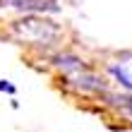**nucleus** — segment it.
<instances>
[{
  "label": "nucleus",
  "mask_w": 132,
  "mask_h": 132,
  "mask_svg": "<svg viewBox=\"0 0 132 132\" xmlns=\"http://www.w3.org/2000/svg\"><path fill=\"white\" fill-rule=\"evenodd\" d=\"M12 34L22 43H34V46H51L53 41L60 38V27L55 22L38 17V14H27L24 19L12 24Z\"/></svg>",
  "instance_id": "obj_1"
},
{
  "label": "nucleus",
  "mask_w": 132,
  "mask_h": 132,
  "mask_svg": "<svg viewBox=\"0 0 132 132\" xmlns=\"http://www.w3.org/2000/svg\"><path fill=\"white\" fill-rule=\"evenodd\" d=\"M10 5L19 12L36 14V12H58L55 0H10Z\"/></svg>",
  "instance_id": "obj_2"
},
{
  "label": "nucleus",
  "mask_w": 132,
  "mask_h": 132,
  "mask_svg": "<svg viewBox=\"0 0 132 132\" xmlns=\"http://www.w3.org/2000/svg\"><path fill=\"white\" fill-rule=\"evenodd\" d=\"M75 87L79 91H96V94H101V91H106V84L103 79H98L96 75H82L75 79Z\"/></svg>",
  "instance_id": "obj_3"
},
{
  "label": "nucleus",
  "mask_w": 132,
  "mask_h": 132,
  "mask_svg": "<svg viewBox=\"0 0 132 132\" xmlns=\"http://www.w3.org/2000/svg\"><path fill=\"white\" fill-rule=\"evenodd\" d=\"M53 63H55V67L63 70V72H79V70L84 67L82 60L77 55H72V53H60V55L53 58Z\"/></svg>",
  "instance_id": "obj_4"
},
{
  "label": "nucleus",
  "mask_w": 132,
  "mask_h": 132,
  "mask_svg": "<svg viewBox=\"0 0 132 132\" xmlns=\"http://www.w3.org/2000/svg\"><path fill=\"white\" fill-rule=\"evenodd\" d=\"M108 72H111L115 79H118L120 87H125L127 91H132V75H130V70L122 65V63H113V65H108Z\"/></svg>",
  "instance_id": "obj_5"
},
{
  "label": "nucleus",
  "mask_w": 132,
  "mask_h": 132,
  "mask_svg": "<svg viewBox=\"0 0 132 132\" xmlns=\"http://www.w3.org/2000/svg\"><path fill=\"white\" fill-rule=\"evenodd\" d=\"M0 91H7V94H14V84H10V82H5V79H0Z\"/></svg>",
  "instance_id": "obj_6"
}]
</instances>
